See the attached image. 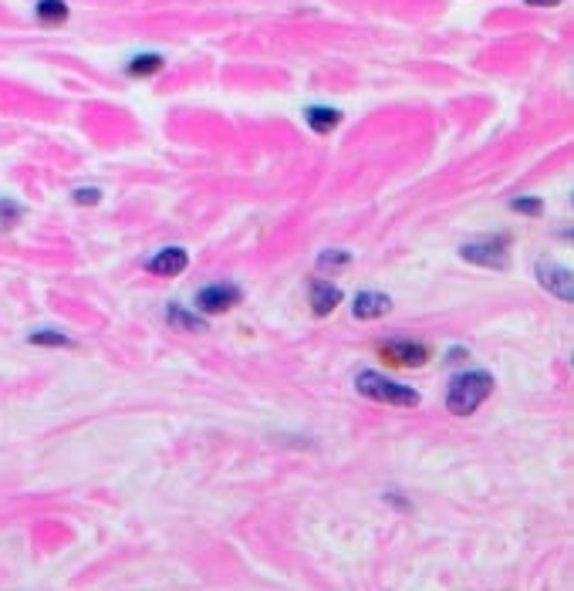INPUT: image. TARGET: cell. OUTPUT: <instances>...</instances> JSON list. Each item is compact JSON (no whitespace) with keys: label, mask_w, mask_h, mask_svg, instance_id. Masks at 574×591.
<instances>
[{"label":"cell","mask_w":574,"mask_h":591,"mask_svg":"<svg viewBox=\"0 0 574 591\" xmlns=\"http://www.w3.org/2000/svg\"><path fill=\"white\" fill-rule=\"evenodd\" d=\"M494 392V376L487 368H463L446 386V410L452 416H473Z\"/></svg>","instance_id":"obj_1"},{"label":"cell","mask_w":574,"mask_h":591,"mask_svg":"<svg viewBox=\"0 0 574 591\" xmlns=\"http://www.w3.org/2000/svg\"><path fill=\"white\" fill-rule=\"evenodd\" d=\"M355 389H358V395H366L372 402H382V406H396V410L419 406V392L416 389H409V386H403L396 379L382 376V372H372V368L358 372V376H355Z\"/></svg>","instance_id":"obj_2"},{"label":"cell","mask_w":574,"mask_h":591,"mask_svg":"<svg viewBox=\"0 0 574 591\" xmlns=\"http://www.w3.org/2000/svg\"><path fill=\"white\" fill-rule=\"evenodd\" d=\"M507 237H480L460 247V261L473 264V267H487V271H507L510 257H507Z\"/></svg>","instance_id":"obj_3"},{"label":"cell","mask_w":574,"mask_h":591,"mask_svg":"<svg viewBox=\"0 0 574 591\" xmlns=\"http://www.w3.org/2000/svg\"><path fill=\"white\" fill-rule=\"evenodd\" d=\"M534 274H537V285H540L544 291H548V294H554V298L564 301V304L574 301V274H571L567 267L551 264V261H537Z\"/></svg>","instance_id":"obj_4"},{"label":"cell","mask_w":574,"mask_h":591,"mask_svg":"<svg viewBox=\"0 0 574 591\" xmlns=\"http://www.w3.org/2000/svg\"><path fill=\"white\" fill-rule=\"evenodd\" d=\"M240 301H244V291L237 285H206L196 291V307L203 315H224V311L237 307Z\"/></svg>","instance_id":"obj_5"},{"label":"cell","mask_w":574,"mask_h":591,"mask_svg":"<svg viewBox=\"0 0 574 591\" xmlns=\"http://www.w3.org/2000/svg\"><path fill=\"white\" fill-rule=\"evenodd\" d=\"M382 355L396 365H406V368H419V365L430 362V349L419 345V341H406V338L382 341Z\"/></svg>","instance_id":"obj_6"},{"label":"cell","mask_w":574,"mask_h":591,"mask_svg":"<svg viewBox=\"0 0 574 591\" xmlns=\"http://www.w3.org/2000/svg\"><path fill=\"white\" fill-rule=\"evenodd\" d=\"M342 301H345V294L339 285H328V281H321V277H315V281L308 285V304L318 318H328Z\"/></svg>","instance_id":"obj_7"},{"label":"cell","mask_w":574,"mask_h":591,"mask_svg":"<svg viewBox=\"0 0 574 591\" xmlns=\"http://www.w3.org/2000/svg\"><path fill=\"white\" fill-rule=\"evenodd\" d=\"M392 311V298L382 294V291H358L355 301H352V315L358 322H375V318H385Z\"/></svg>","instance_id":"obj_8"},{"label":"cell","mask_w":574,"mask_h":591,"mask_svg":"<svg viewBox=\"0 0 574 591\" xmlns=\"http://www.w3.org/2000/svg\"><path fill=\"white\" fill-rule=\"evenodd\" d=\"M149 274H160V277H176L183 274L190 267V254L183 251V247H163L160 254H153L145 261Z\"/></svg>","instance_id":"obj_9"},{"label":"cell","mask_w":574,"mask_h":591,"mask_svg":"<svg viewBox=\"0 0 574 591\" xmlns=\"http://www.w3.org/2000/svg\"><path fill=\"white\" fill-rule=\"evenodd\" d=\"M305 122H308V129H311V133L328 136V133L342 122V112H339V109H331V105H311V109L305 112Z\"/></svg>","instance_id":"obj_10"},{"label":"cell","mask_w":574,"mask_h":591,"mask_svg":"<svg viewBox=\"0 0 574 591\" xmlns=\"http://www.w3.org/2000/svg\"><path fill=\"white\" fill-rule=\"evenodd\" d=\"M68 0H38L35 4V17L48 27H58V24H65L68 21Z\"/></svg>","instance_id":"obj_11"},{"label":"cell","mask_w":574,"mask_h":591,"mask_svg":"<svg viewBox=\"0 0 574 591\" xmlns=\"http://www.w3.org/2000/svg\"><path fill=\"white\" fill-rule=\"evenodd\" d=\"M166 322L179 331H206V318L193 315V311L187 307H179V304H169L166 307Z\"/></svg>","instance_id":"obj_12"},{"label":"cell","mask_w":574,"mask_h":591,"mask_svg":"<svg viewBox=\"0 0 574 591\" xmlns=\"http://www.w3.org/2000/svg\"><path fill=\"white\" fill-rule=\"evenodd\" d=\"M163 54H136V58H129V65H126V75L129 78H149V75H156V72H163Z\"/></svg>","instance_id":"obj_13"},{"label":"cell","mask_w":574,"mask_h":591,"mask_svg":"<svg viewBox=\"0 0 574 591\" xmlns=\"http://www.w3.org/2000/svg\"><path fill=\"white\" fill-rule=\"evenodd\" d=\"M31 345H44V349H75V338L65 335V331H54V328H38L27 335Z\"/></svg>","instance_id":"obj_14"},{"label":"cell","mask_w":574,"mask_h":591,"mask_svg":"<svg viewBox=\"0 0 574 591\" xmlns=\"http://www.w3.org/2000/svg\"><path fill=\"white\" fill-rule=\"evenodd\" d=\"M352 264V254L348 251H339V247H328V251L318 254V271L328 274V271H345Z\"/></svg>","instance_id":"obj_15"},{"label":"cell","mask_w":574,"mask_h":591,"mask_svg":"<svg viewBox=\"0 0 574 591\" xmlns=\"http://www.w3.org/2000/svg\"><path fill=\"white\" fill-rule=\"evenodd\" d=\"M24 203H17L14 197H0V227H14L17 221H24Z\"/></svg>","instance_id":"obj_16"},{"label":"cell","mask_w":574,"mask_h":591,"mask_svg":"<svg viewBox=\"0 0 574 591\" xmlns=\"http://www.w3.org/2000/svg\"><path fill=\"white\" fill-rule=\"evenodd\" d=\"M510 210L513 213H527V216H540L544 213V200L540 197H513Z\"/></svg>","instance_id":"obj_17"},{"label":"cell","mask_w":574,"mask_h":591,"mask_svg":"<svg viewBox=\"0 0 574 591\" xmlns=\"http://www.w3.org/2000/svg\"><path fill=\"white\" fill-rule=\"evenodd\" d=\"M72 200L78 206H95V203H102V190H95V186H78V190L72 193Z\"/></svg>","instance_id":"obj_18"},{"label":"cell","mask_w":574,"mask_h":591,"mask_svg":"<svg viewBox=\"0 0 574 591\" xmlns=\"http://www.w3.org/2000/svg\"><path fill=\"white\" fill-rule=\"evenodd\" d=\"M524 4H531V8H558L561 0H524Z\"/></svg>","instance_id":"obj_19"},{"label":"cell","mask_w":574,"mask_h":591,"mask_svg":"<svg viewBox=\"0 0 574 591\" xmlns=\"http://www.w3.org/2000/svg\"><path fill=\"white\" fill-rule=\"evenodd\" d=\"M446 359H449V362H460V359H467V349H463V345H457V349H452Z\"/></svg>","instance_id":"obj_20"}]
</instances>
